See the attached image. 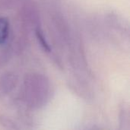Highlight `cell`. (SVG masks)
I'll use <instances>...</instances> for the list:
<instances>
[{
  "mask_svg": "<svg viewBox=\"0 0 130 130\" xmlns=\"http://www.w3.org/2000/svg\"><path fill=\"white\" fill-rule=\"evenodd\" d=\"M50 95L48 79L40 74H30L24 80L22 98L24 102L31 108H40L45 105Z\"/></svg>",
  "mask_w": 130,
  "mask_h": 130,
  "instance_id": "obj_1",
  "label": "cell"
},
{
  "mask_svg": "<svg viewBox=\"0 0 130 130\" xmlns=\"http://www.w3.org/2000/svg\"><path fill=\"white\" fill-rule=\"evenodd\" d=\"M18 83V77L12 72H6L0 77V98L9 94Z\"/></svg>",
  "mask_w": 130,
  "mask_h": 130,
  "instance_id": "obj_2",
  "label": "cell"
},
{
  "mask_svg": "<svg viewBox=\"0 0 130 130\" xmlns=\"http://www.w3.org/2000/svg\"><path fill=\"white\" fill-rule=\"evenodd\" d=\"M109 21L113 25V28L121 32H123L124 34H129V27L127 24L123 19L120 18V17L117 14H110L109 17Z\"/></svg>",
  "mask_w": 130,
  "mask_h": 130,
  "instance_id": "obj_3",
  "label": "cell"
},
{
  "mask_svg": "<svg viewBox=\"0 0 130 130\" xmlns=\"http://www.w3.org/2000/svg\"><path fill=\"white\" fill-rule=\"evenodd\" d=\"M10 24L7 18L0 17V46L3 45L8 40L9 35Z\"/></svg>",
  "mask_w": 130,
  "mask_h": 130,
  "instance_id": "obj_4",
  "label": "cell"
},
{
  "mask_svg": "<svg viewBox=\"0 0 130 130\" xmlns=\"http://www.w3.org/2000/svg\"><path fill=\"white\" fill-rule=\"evenodd\" d=\"M35 35L37 37V40L39 43V44L40 45L41 48L46 53H50L51 52V47L49 45L43 31L41 30V29L40 27H37L35 29Z\"/></svg>",
  "mask_w": 130,
  "mask_h": 130,
  "instance_id": "obj_5",
  "label": "cell"
},
{
  "mask_svg": "<svg viewBox=\"0 0 130 130\" xmlns=\"http://www.w3.org/2000/svg\"><path fill=\"white\" fill-rule=\"evenodd\" d=\"M0 123H1L3 126L6 127V128H8V129H19V128L16 126V124H15L11 119H9V118L6 117H5V116H1V117H0Z\"/></svg>",
  "mask_w": 130,
  "mask_h": 130,
  "instance_id": "obj_6",
  "label": "cell"
},
{
  "mask_svg": "<svg viewBox=\"0 0 130 130\" xmlns=\"http://www.w3.org/2000/svg\"><path fill=\"white\" fill-rule=\"evenodd\" d=\"M18 0H0V5L4 8H9L14 5Z\"/></svg>",
  "mask_w": 130,
  "mask_h": 130,
  "instance_id": "obj_7",
  "label": "cell"
},
{
  "mask_svg": "<svg viewBox=\"0 0 130 130\" xmlns=\"http://www.w3.org/2000/svg\"><path fill=\"white\" fill-rule=\"evenodd\" d=\"M0 66L2 65V63H3L5 61V59L8 56V53H7L8 50H0Z\"/></svg>",
  "mask_w": 130,
  "mask_h": 130,
  "instance_id": "obj_8",
  "label": "cell"
}]
</instances>
